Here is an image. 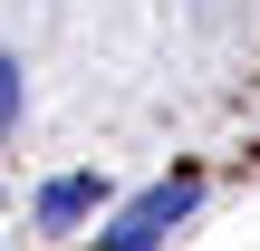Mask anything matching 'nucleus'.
I'll return each instance as SVG.
<instances>
[{"label": "nucleus", "mask_w": 260, "mask_h": 251, "mask_svg": "<svg viewBox=\"0 0 260 251\" xmlns=\"http://www.w3.org/2000/svg\"><path fill=\"white\" fill-rule=\"evenodd\" d=\"M193 203H203V184H193V174H164L154 193H135V203L106 222V242H116V251H145V242H164V232H174Z\"/></svg>", "instance_id": "nucleus-1"}, {"label": "nucleus", "mask_w": 260, "mask_h": 251, "mask_svg": "<svg viewBox=\"0 0 260 251\" xmlns=\"http://www.w3.org/2000/svg\"><path fill=\"white\" fill-rule=\"evenodd\" d=\"M96 203H106V184H96V174H68V184H48V193H39V222H48V232H68V222H87Z\"/></svg>", "instance_id": "nucleus-2"}, {"label": "nucleus", "mask_w": 260, "mask_h": 251, "mask_svg": "<svg viewBox=\"0 0 260 251\" xmlns=\"http://www.w3.org/2000/svg\"><path fill=\"white\" fill-rule=\"evenodd\" d=\"M19 126V58H0V135Z\"/></svg>", "instance_id": "nucleus-3"}]
</instances>
